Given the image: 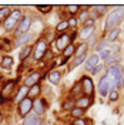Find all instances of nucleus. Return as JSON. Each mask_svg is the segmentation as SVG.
<instances>
[{
	"mask_svg": "<svg viewBox=\"0 0 124 125\" xmlns=\"http://www.w3.org/2000/svg\"><path fill=\"white\" fill-rule=\"evenodd\" d=\"M124 21V6H114L113 10L110 11L104 24H103V31L107 33V31L113 30V29H118Z\"/></svg>",
	"mask_w": 124,
	"mask_h": 125,
	"instance_id": "obj_1",
	"label": "nucleus"
},
{
	"mask_svg": "<svg viewBox=\"0 0 124 125\" xmlns=\"http://www.w3.org/2000/svg\"><path fill=\"white\" fill-rule=\"evenodd\" d=\"M104 75H107V78L110 80L113 90H120L121 88V83H123V78H124V65L123 64L111 65L109 68H106Z\"/></svg>",
	"mask_w": 124,
	"mask_h": 125,
	"instance_id": "obj_2",
	"label": "nucleus"
},
{
	"mask_svg": "<svg viewBox=\"0 0 124 125\" xmlns=\"http://www.w3.org/2000/svg\"><path fill=\"white\" fill-rule=\"evenodd\" d=\"M47 51H49V40L46 37H40L36 41V44L33 46V54H31L33 61L34 62L41 61L44 58V55H46Z\"/></svg>",
	"mask_w": 124,
	"mask_h": 125,
	"instance_id": "obj_3",
	"label": "nucleus"
},
{
	"mask_svg": "<svg viewBox=\"0 0 124 125\" xmlns=\"http://www.w3.org/2000/svg\"><path fill=\"white\" fill-rule=\"evenodd\" d=\"M22 17H23L22 10H19V9H13V10H12V13H10V14L6 17V20L1 23L3 29H4L6 31L16 30V27H17V24L20 23Z\"/></svg>",
	"mask_w": 124,
	"mask_h": 125,
	"instance_id": "obj_4",
	"label": "nucleus"
},
{
	"mask_svg": "<svg viewBox=\"0 0 124 125\" xmlns=\"http://www.w3.org/2000/svg\"><path fill=\"white\" fill-rule=\"evenodd\" d=\"M80 84H81V91H83V95H87V97H93L96 94V85H94L93 78L90 77L88 74H83L80 77Z\"/></svg>",
	"mask_w": 124,
	"mask_h": 125,
	"instance_id": "obj_5",
	"label": "nucleus"
},
{
	"mask_svg": "<svg viewBox=\"0 0 124 125\" xmlns=\"http://www.w3.org/2000/svg\"><path fill=\"white\" fill-rule=\"evenodd\" d=\"M113 90V87H111V83H110V80L107 78V75H101L99 78V83H97V85H96V93L100 95L101 98H107V95L109 93Z\"/></svg>",
	"mask_w": 124,
	"mask_h": 125,
	"instance_id": "obj_6",
	"label": "nucleus"
},
{
	"mask_svg": "<svg viewBox=\"0 0 124 125\" xmlns=\"http://www.w3.org/2000/svg\"><path fill=\"white\" fill-rule=\"evenodd\" d=\"M70 43H71V40H70V34H69V33L56 34L54 40L51 41V44H53V47H54V51H57V53H62V51L69 46Z\"/></svg>",
	"mask_w": 124,
	"mask_h": 125,
	"instance_id": "obj_7",
	"label": "nucleus"
},
{
	"mask_svg": "<svg viewBox=\"0 0 124 125\" xmlns=\"http://www.w3.org/2000/svg\"><path fill=\"white\" fill-rule=\"evenodd\" d=\"M31 24H33V17L29 14H24L20 20V23L17 24L14 30V36H20V34H24V33H29Z\"/></svg>",
	"mask_w": 124,
	"mask_h": 125,
	"instance_id": "obj_8",
	"label": "nucleus"
},
{
	"mask_svg": "<svg viewBox=\"0 0 124 125\" xmlns=\"http://www.w3.org/2000/svg\"><path fill=\"white\" fill-rule=\"evenodd\" d=\"M47 107H49V102H47L46 98H37V100H34V102H33V112L41 118L46 114Z\"/></svg>",
	"mask_w": 124,
	"mask_h": 125,
	"instance_id": "obj_9",
	"label": "nucleus"
},
{
	"mask_svg": "<svg viewBox=\"0 0 124 125\" xmlns=\"http://www.w3.org/2000/svg\"><path fill=\"white\" fill-rule=\"evenodd\" d=\"M33 102H34V100H31L29 97L19 102V115L22 118H24L27 114H30L33 111Z\"/></svg>",
	"mask_w": 124,
	"mask_h": 125,
	"instance_id": "obj_10",
	"label": "nucleus"
},
{
	"mask_svg": "<svg viewBox=\"0 0 124 125\" xmlns=\"http://www.w3.org/2000/svg\"><path fill=\"white\" fill-rule=\"evenodd\" d=\"M97 33V29L96 26H90V27H80V30L77 33V39L81 41V43H86L87 40L90 39L93 34Z\"/></svg>",
	"mask_w": 124,
	"mask_h": 125,
	"instance_id": "obj_11",
	"label": "nucleus"
},
{
	"mask_svg": "<svg viewBox=\"0 0 124 125\" xmlns=\"http://www.w3.org/2000/svg\"><path fill=\"white\" fill-rule=\"evenodd\" d=\"M100 62H101V60H100V57H99V54L97 53H91V55H88L87 60L84 61V71L86 73H90Z\"/></svg>",
	"mask_w": 124,
	"mask_h": 125,
	"instance_id": "obj_12",
	"label": "nucleus"
},
{
	"mask_svg": "<svg viewBox=\"0 0 124 125\" xmlns=\"http://www.w3.org/2000/svg\"><path fill=\"white\" fill-rule=\"evenodd\" d=\"M93 104H94V98L93 97H87V95H81L80 98L76 100V107L84 109V111H87Z\"/></svg>",
	"mask_w": 124,
	"mask_h": 125,
	"instance_id": "obj_13",
	"label": "nucleus"
},
{
	"mask_svg": "<svg viewBox=\"0 0 124 125\" xmlns=\"http://www.w3.org/2000/svg\"><path fill=\"white\" fill-rule=\"evenodd\" d=\"M33 39L30 33H24V34H20V36H16L14 44H13V48H19V47H24L29 44V41Z\"/></svg>",
	"mask_w": 124,
	"mask_h": 125,
	"instance_id": "obj_14",
	"label": "nucleus"
},
{
	"mask_svg": "<svg viewBox=\"0 0 124 125\" xmlns=\"http://www.w3.org/2000/svg\"><path fill=\"white\" fill-rule=\"evenodd\" d=\"M40 80H41V74H40L39 71H33V73H30L27 77L24 78V85L30 88V87L39 84Z\"/></svg>",
	"mask_w": 124,
	"mask_h": 125,
	"instance_id": "obj_15",
	"label": "nucleus"
},
{
	"mask_svg": "<svg viewBox=\"0 0 124 125\" xmlns=\"http://www.w3.org/2000/svg\"><path fill=\"white\" fill-rule=\"evenodd\" d=\"M14 84L16 81H7L6 83V85L3 87V90H1V93H0V98L1 100H9V98H12V94L14 91Z\"/></svg>",
	"mask_w": 124,
	"mask_h": 125,
	"instance_id": "obj_16",
	"label": "nucleus"
},
{
	"mask_svg": "<svg viewBox=\"0 0 124 125\" xmlns=\"http://www.w3.org/2000/svg\"><path fill=\"white\" fill-rule=\"evenodd\" d=\"M87 57H88V53H87V54H81V55H76V57H73V58H71V62H69V67H67L69 73L70 71H73L76 67L81 65V64L87 60Z\"/></svg>",
	"mask_w": 124,
	"mask_h": 125,
	"instance_id": "obj_17",
	"label": "nucleus"
},
{
	"mask_svg": "<svg viewBox=\"0 0 124 125\" xmlns=\"http://www.w3.org/2000/svg\"><path fill=\"white\" fill-rule=\"evenodd\" d=\"M121 62H123V55L120 53V54H111L106 61H103V65H104V68H109L111 65H117Z\"/></svg>",
	"mask_w": 124,
	"mask_h": 125,
	"instance_id": "obj_18",
	"label": "nucleus"
},
{
	"mask_svg": "<svg viewBox=\"0 0 124 125\" xmlns=\"http://www.w3.org/2000/svg\"><path fill=\"white\" fill-rule=\"evenodd\" d=\"M62 78H63V73L60 70H53L51 73H49V75H47L49 83L53 84V85H59L62 83Z\"/></svg>",
	"mask_w": 124,
	"mask_h": 125,
	"instance_id": "obj_19",
	"label": "nucleus"
},
{
	"mask_svg": "<svg viewBox=\"0 0 124 125\" xmlns=\"http://www.w3.org/2000/svg\"><path fill=\"white\" fill-rule=\"evenodd\" d=\"M76 47H77V43H70L69 46L62 51V57L64 60L70 61V58H73L74 54H76Z\"/></svg>",
	"mask_w": 124,
	"mask_h": 125,
	"instance_id": "obj_20",
	"label": "nucleus"
},
{
	"mask_svg": "<svg viewBox=\"0 0 124 125\" xmlns=\"http://www.w3.org/2000/svg\"><path fill=\"white\" fill-rule=\"evenodd\" d=\"M40 122H41V118L36 115L33 111L23 118V125H40Z\"/></svg>",
	"mask_w": 124,
	"mask_h": 125,
	"instance_id": "obj_21",
	"label": "nucleus"
},
{
	"mask_svg": "<svg viewBox=\"0 0 124 125\" xmlns=\"http://www.w3.org/2000/svg\"><path fill=\"white\" fill-rule=\"evenodd\" d=\"M69 95L71 97V98H74V100H77V98H80L81 95H83V91H81V84H80V81H76L73 85H71V88H70L69 91Z\"/></svg>",
	"mask_w": 124,
	"mask_h": 125,
	"instance_id": "obj_22",
	"label": "nucleus"
},
{
	"mask_svg": "<svg viewBox=\"0 0 124 125\" xmlns=\"http://www.w3.org/2000/svg\"><path fill=\"white\" fill-rule=\"evenodd\" d=\"M120 34H121V29H120V27H118V29H113V30H110V31L106 33V37H104V39L107 40L110 44H113V43H117Z\"/></svg>",
	"mask_w": 124,
	"mask_h": 125,
	"instance_id": "obj_23",
	"label": "nucleus"
},
{
	"mask_svg": "<svg viewBox=\"0 0 124 125\" xmlns=\"http://www.w3.org/2000/svg\"><path fill=\"white\" fill-rule=\"evenodd\" d=\"M74 107H76V100L71 98L70 95H67V97L62 101V109L64 111V112H70Z\"/></svg>",
	"mask_w": 124,
	"mask_h": 125,
	"instance_id": "obj_24",
	"label": "nucleus"
},
{
	"mask_svg": "<svg viewBox=\"0 0 124 125\" xmlns=\"http://www.w3.org/2000/svg\"><path fill=\"white\" fill-rule=\"evenodd\" d=\"M27 97H29V87H26L23 84V85L17 90V94H16V97H14V102L19 104L20 101H23L24 98H27Z\"/></svg>",
	"mask_w": 124,
	"mask_h": 125,
	"instance_id": "obj_25",
	"label": "nucleus"
},
{
	"mask_svg": "<svg viewBox=\"0 0 124 125\" xmlns=\"http://www.w3.org/2000/svg\"><path fill=\"white\" fill-rule=\"evenodd\" d=\"M70 30V26H69V21H67V19H63L60 20L59 23L56 24V34H62V33H67Z\"/></svg>",
	"mask_w": 124,
	"mask_h": 125,
	"instance_id": "obj_26",
	"label": "nucleus"
},
{
	"mask_svg": "<svg viewBox=\"0 0 124 125\" xmlns=\"http://www.w3.org/2000/svg\"><path fill=\"white\" fill-rule=\"evenodd\" d=\"M31 54H33V46L27 44V46L22 47V50H20V53H19V58H20L22 61H24V60H27Z\"/></svg>",
	"mask_w": 124,
	"mask_h": 125,
	"instance_id": "obj_27",
	"label": "nucleus"
},
{
	"mask_svg": "<svg viewBox=\"0 0 124 125\" xmlns=\"http://www.w3.org/2000/svg\"><path fill=\"white\" fill-rule=\"evenodd\" d=\"M64 10H66V13L69 14V17H77L78 11L81 10V6H77V4H67V6H64Z\"/></svg>",
	"mask_w": 124,
	"mask_h": 125,
	"instance_id": "obj_28",
	"label": "nucleus"
},
{
	"mask_svg": "<svg viewBox=\"0 0 124 125\" xmlns=\"http://www.w3.org/2000/svg\"><path fill=\"white\" fill-rule=\"evenodd\" d=\"M13 64H14L13 57H10V55H3L1 62H0V67H1L3 70H10V68L13 67Z\"/></svg>",
	"mask_w": 124,
	"mask_h": 125,
	"instance_id": "obj_29",
	"label": "nucleus"
},
{
	"mask_svg": "<svg viewBox=\"0 0 124 125\" xmlns=\"http://www.w3.org/2000/svg\"><path fill=\"white\" fill-rule=\"evenodd\" d=\"M69 117L71 119H78V118H84L86 117V111L81 108H78V107H74V108L71 109L69 112Z\"/></svg>",
	"mask_w": 124,
	"mask_h": 125,
	"instance_id": "obj_30",
	"label": "nucleus"
},
{
	"mask_svg": "<svg viewBox=\"0 0 124 125\" xmlns=\"http://www.w3.org/2000/svg\"><path fill=\"white\" fill-rule=\"evenodd\" d=\"M40 94H41V87H40V84H36V85H33L29 88V98H31V100H37Z\"/></svg>",
	"mask_w": 124,
	"mask_h": 125,
	"instance_id": "obj_31",
	"label": "nucleus"
},
{
	"mask_svg": "<svg viewBox=\"0 0 124 125\" xmlns=\"http://www.w3.org/2000/svg\"><path fill=\"white\" fill-rule=\"evenodd\" d=\"M110 46V43L109 41H107V40L104 39V37H103V39H100L99 40V41H97V44H96V46H94V51H96V53H100L101 50H104V48H107V47Z\"/></svg>",
	"mask_w": 124,
	"mask_h": 125,
	"instance_id": "obj_32",
	"label": "nucleus"
},
{
	"mask_svg": "<svg viewBox=\"0 0 124 125\" xmlns=\"http://www.w3.org/2000/svg\"><path fill=\"white\" fill-rule=\"evenodd\" d=\"M107 100H109L111 104H116L118 100H120V90H111L107 95Z\"/></svg>",
	"mask_w": 124,
	"mask_h": 125,
	"instance_id": "obj_33",
	"label": "nucleus"
},
{
	"mask_svg": "<svg viewBox=\"0 0 124 125\" xmlns=\"http://www.w3.org/2000/svg\"><path fill=\"white\" fill-rule=\"evenodd\" d=\"M87 53H88L87 43H80V44H77V47H76V54H74V57H76V55H81V54H87Z\"/></svg>",
	"mask_w": 124,
	"mask_h": 125,
	"instance_id": "obj_34",
	"label": "nucleus"
},
{
	"mask_svg": "<svg viewBox=\"0 0 124 125\" xmlns=\"http://www.w3.org/2000/svg\"><path fill=\"white\" fill-rule=\"evenodd\" d=\"M12 10H13V9L9 7V6H3V7H0V21H1V23H3V21L6 20V17L12 13Z\"/></svg>",
	"mask_w": 124,
	"mask_h": 125,
	"instance_id": "obj_35",
	"label": "nucleus"
},
{
	"mask_svg": "<svg viewBox=\"0 0 124 125\" xmlns=\"http://www.w3.org/2000/svg\"><path fill=\"white\" fill-rule=\"evenodd\" d=\"M88 17H90V10H88V9H87V10H80L78 14H77V21L81 24L83 21H86Z\"/></svg>",
	"mask_w": 124,
	"mask_h": 125,
	"instance_id": "obj_36",
	"label": "nucleus"
},
{
	"mask_svg": "<svg viewBox=\"0 0 124 125\" xmlns=\"http://www.w3.org/2000/svg\"><path fill=\"white\" fill-rule=\"evenodd\" d=\"M97 54H99V57H100V60H101V61H106V60L109 58L110 55L113 54V51H111V48H110V46H109L107 48L101 50L100 53H97Z\"/></svg>",
	"mask_w": 124,
	"mask_h": 125,
	"instance_id": "obj_37",
	"label": "nucleus"
},
{
	"mask_svg": "<svg viewBox=\"0 0 124 125\" xmlns=\"http://www.w3.org/2000/svg\"><path fill=\"white\" fill-rule=\"evenodd\" d=\"M99 40H100V37H99V34H97V33H96V34H93L90 39L87 40L86 43H87V47H88V50H90V48H94V46L97 44V41H99Z\"/></svg>",
	"mask_w": 124,
	"mask_h": 125,
	"instance_id": "obj_38",
	"label": "nucleus"
},
{
	"mask_svg": "<svg viewBox=\"0 0 124 125\" xmlns=\"http://www.w3.org/2000/svg\"><path fill=\"white\" fill-rule=\"evenodd\" d=\"M36 10H39V13H41V14H49V13L53 10V6H51V4H47V6L37 4V6H36Z\"/></svg>",
	"mask_w": 124,
	"mask_h": 125,
	"instance_id": "obj_39",
	"label": "nucleus"
},
{
	"mask_svg": "<svg viewBox=\"0 0 124 125\" xmlns=\"http://www.w3.org/2000/svg\"><path fill=\"white\" fill-rule=\"evenodd\" d=\"M103 70H106V68H104L103 62H100V64H97V65H96L93 70L88 73V74H90V77H96V75H99V74H100V73H101Z\"/></svg>",
	"mask_w": 124,
	"mask_h": 125,
	"instance_id": "obj_40",
	"label": "nucleus"
},
{
	"mask_svg": "<svg viewBox=\"0 0 124 125\" xmlns=\"http://www.w3.org/2000/svg\"><path fill=\"white\" fill-rule=\"evenodd\" d=\"M67 21H69L70 29H73V30H77V26H78L77 17H69V19H67Z\"/></svg>",
	"mask_w": 124,
	"mask_h": 125,
	"instance_id": "obj_41",
	"label": "nucleus"
},
{
	"mask_svg": "<svg viewBox=\"0 0 124 125\" xmlns=\"http://www.w3.org/2000/svg\"><path fill=\"white\" fill-rule=\"evenodd\" d=\"M90 26H96V20H94L93 17H88L86 21L81 23V27H90Z\"/></svg>",
	"mask_w": 124,
	"mask_h": 125,
	"instance_id": "obj_42",
	"label": "nucleus"
},
{
	"mask_svg": "<svg viewBox=\"0 0 124 125\" xmlns=\"http://www.w3.org/2000/svg\"><path fill=\"white\" fill-rule=\"evenodd\" d=\"M73 125H88V121L84 118H78V119H73V122H71Z\"/></svg>",
	"mask_w": 124,
	"mask_h": 125,
	"instance_id": "obj_43",
	"label": "nucleus"
},
{
	"mask_svg": "<svg viewBox=\"0 0 124 125\" xmlns=\"http://www.w3.org/2000/svg\"><path fill=\"white\" fill-rule=\"evenodd\" d=\"M120 90H123V94H124V78H123V83H121V88Z\"/></svg>",
	"mask_w": 124,
	"mask_h": 125,
	"instance_id": "obj_44",
	"label": "nucleus"
},
{
	"mask_svg": "<svg viewBox=\"0 0 124 125\" xmlns=\"http://www.w3.org/2000/svg\"><path fill=\"white\" fill-rule=\"evenodd\" d=\"M40 125H46V122H44V121H41V122H40Z\"/></svg>",
	"mask_w": 124,
	"mask_h": 125,
	"instance_id": "obj_45",
	"label": "nucleus"
},
{
	"mask_svg": "<svg viewBox=\"0 0 124 125\" xmlns=\"http://www.w3.org/2000/svg\"><path fill=\"white\" fill-rule=\"evenodd\" d=\"M1 78H3V75H1V74H0V81H1Z\"/></svg>",
	"mask_w": 124,
	"mask_h": 125,
	"instance_id": "obj_46",
	"label": "nucleus"
},
{
	"mask_svg": "<svg viewBox=\"0 0 124 125\" xmlns=\"http://www.w3.org/2000/svg\"><path fill=\"white\" fill-rule=\"evenodd\" d=\"M123 26H124V21H123Z\"/></svg>",
	"mask_w": 124,
	"mask_h": 125,
	"instance_id": "obj_47",
	"label": "nucleus"
},
{
	"mask_svg": "<svg viewBox=\"0 0 124 125\" xmlns=\"http://www.w3.org/2000/svg\"><path fill=\"white\" fill-rule=\"evenodd\" d=\"M69 125H73V124H69Z\"/></svg>",
	"mask_w": 124,
	"mask_h": 125,
	"instance_id": "obj_48",
	"label": "nucleus"
}]
</instances>
